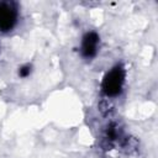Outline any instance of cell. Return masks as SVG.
<instances>
[{
	"label": "cell",
	"instance_id": "1",
	"mask_svg": "<svg viewBox=\"0 0 158 158\" xmlns=\"http://www.w3.org/2000/svg\"><path fill=\"white\" fill-rule=\"evenodd\" d=\"M125 77H126V73L121 65H116L110 72H107V74L105 75L104 80H102V84H101V88H102V91L105 93V95H107L110 98L117 96L122 90V86L125 83Z\"/></svg>",
	"mask_w": 158,
	"mask_h": 158
},
{
	"label": "cell",
	"instance_id": "2",
	"mask_svg": "<svg viewBox=\"0 0 158 158\" xmlns=\"http://www.w3.org/2000/svg\"><path fill=\"white\" fill-rule=\"evenodd\" d=\"M17 6L12 1L0 2V30L2 32L11 31L17 22Z\"/></svg>",
	"mask_w": 158,
	"mask_h": 158
},
{
	"label": "cell",
	"instance_id": "3",
	"mask_svg": "<svg viewBox=\"0 0 158 158\" xmlns=\"http://www.w3.org/2000/svg\"><path fill=\"white\" fill-rule=\"evenodd\" d=\"M99 36L95 32H88L84 35L81 41V56L86 59H90L96 56L98 48H99Z\"/></svg>",
	"mask_w": 158,
	"mask_h": 158
},
{
	"label": "cell",
	"instance_id": "4",
	"mask_svg": "<svg viewBox=\"0 0 158 158\" xmlns=\"http://www.w3.org/2000/svg\"><path fill=\"white\" fill-rule=\"evenodd\" d=\"M31 74V65L30 64H26V65H22L20 69H19V75L21 78H26Z\"/></svg>",
	"mask_w": 158,
	"mask_h": 158
}]
</instances>
